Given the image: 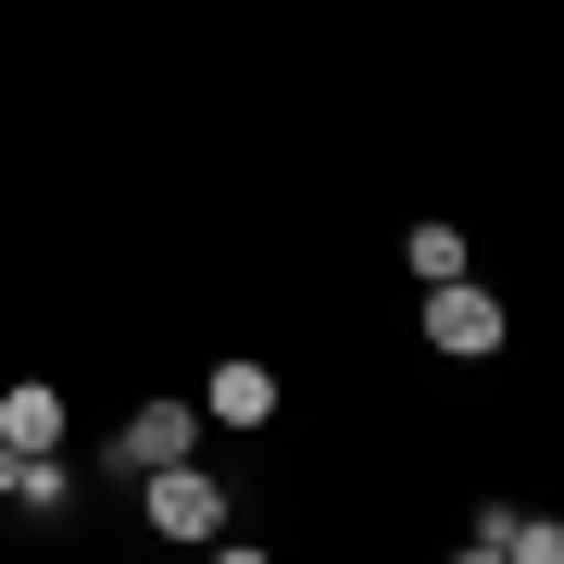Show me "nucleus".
Segmentation results:
<instances>
[{
  "label": "nucleus",
  "instance_id": "1",
  "mask_svg": "<svg viewBox=\"0 0 564 564\" xmlns=\"http://www.w3.org/2000/svg\"><path fill=\"white\" fill-rule=\"evenodd\" d=\"M126 489H139V527H163V540H226V489L202 464H151V477H126Z\"/></svg>",
  "mask_w": 564,
  "mask_h": 564
},
{
  "label": "nucleus",
  "instance_id": "2",
  "mask_svg": "<svg viewBox=\"0 0 564 564\" xmlns=\"http://www.w3.org/2000/svg\"><path fill=\"white\" fill-rule=\"evenodd\" d=\"M202 452V402H139L113 426V477H151V464H188Z\"/></svg>",
  "mask_w": 564,
  "mask_h": 564
},
{
  "label": "nucleus",
  "instance_id": "3",
  "mask_svg": "<svg viewBox=\"0 0 564 564\" xmlns=\"http://www.w3.org/2000/svg\"><path fill=\"white\" fill-rule=\"evenodd\" d=\"M426 339H440L452 364H477V351H502V302H489L477 276H440V289H426Z\"/></svg>",
  "mask_w": 564,
  "mask_h": 564
},
{
  "label": "nucleus",
  "instance_id": "4",
  "mask_svg": "<svg viewBox=\"0 0 564 564\" xmlns=\"http://www.w3.org/2000/svg\"><path fill=\"white\" fill-rule=\"evenodd\" d=\"M263 414H276V377H263V364H239V351H226L214 377H202V426H263Z\"/></svg>",
  "mask_w": 564,
  "mask_h": 564
},
{
  "label": "nucleus",
  "instance_id": "5",
  "mask_svg": "<svg viewBox=\"0 0 564 564\" xmlns=\"http://www.w3.org/2000/svg\"><path fill=\"white\" fill-rule=\"evenodd\" d=\"M464 552H489V564H552V552H564V527H552V514H514V502H489Z\"/></svg>",
  "mask_w": 564,
  "mask_h": 564
},
{
  "label": "nucleus",
  "instance_id": "6",
  "mask_svg": "<svg viewBox=\"0 0 564 564\" xmlns=\"http://www.w3.org/2000/svg\"><path fill=\"white\" fill-rule=\"evenodd\" d=\"M0 440H13V452H63V389L51 377H13V389H0Z\"/></svg>",
  "mask_w": 564,
  "mask_h": 564
},
{
  "label": "nucleus",
  "instance_id": "7",
  "mask_svg": "<svg viewBox=\"0 0 564 564\" xmlns=\"http://www.w3.org/2000/svg\"><path fill=\"white\" fill-rule=\"evenodd\" d=\"M402 263H414L426 289H440V276H464V226H414V239H402Z\"/></svg>",
  "mask_w": 564,
  "mask_h": 564
},
{
  "label": "nucleus",
  "instance_id": "8",
  "mask_svg": "<svg viewBox=\"0 0 564 564\" xmlns=\"http://www.w3.org/2000/svg\"><path fill=\"white\" fill-rule=\"evenodd\" d=\"M13 502H25V514H63V502H76V477H63L51 452H25V477H13Z\"/></svg>",
  "mask_w": 564,
  "mask_h": 564
},
{
  "label": "nucleus",
  "instance_id": "9",
  "mask_svg": "<svg viewBox=\"0 0 564 564\" xmlns=\"http://www.w3.org/2000/svg\"><path fill=\"white\" fill-rule=\"evenodd\" d=\"M13 477H25V452H13V440H0V502H13Z\"/></svg>",
  "mask_w": 564,
  "mask_h": 564
}]
</instances>
